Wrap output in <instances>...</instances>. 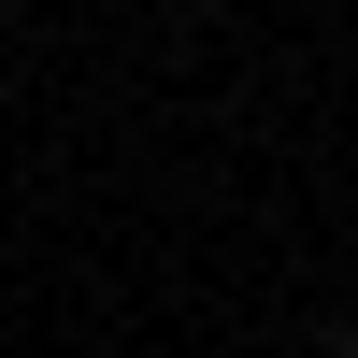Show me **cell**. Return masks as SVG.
Wrapping results in <instances>:
<instances>
[{"label":"cell","mask_w":358,"mask_h":358,"mask_svg":"<svg viewBox=\"0 0 358 358\" xmlns=\"http://www.w3.org/2000/svg\"><path fill=\"white\" fill-rule=\"evenodd\" d=\"M344 358H358V344H344Z\"/></svg>","instance_id":"obj_2"},{"label":"cell","mask_w":358,"mask_h":358,"mask_svg":"<svg viewBox=\"0 0 358 358\" xmlns=\"http://www.w3.org/2000/svg\"><path fill=\"white\" fill-rule=\"evenodd\" d=\"M0 15H15V0H0Z\"/></svg>","instance_id":"obj_1"}]
</instances>
